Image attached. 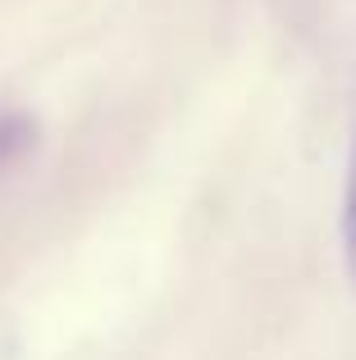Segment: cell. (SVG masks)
<instances>
[{"label": "cell", "mask_w": 356, "mask_h": 360, "mask_svg": "<svg viewBox=\"0 0 356 360\" xmlns=\"http://www.w3.org/2000/svg\"><path fill=\"white\" fill-rule=\"evenodd\" d=\"M32 141H37V123L27 115H0V169L14 165Z\"/></svg>", "instance_id": "6da1fadb"}, {"label": "cell", "mask_w": 356, "mask_h": 360, "mask_svg": "<svg viewBox=\"0 0 356 360\" xmlns=\"http://www.w3.org/2000/svg\"><path fill=\"white\" fill-rule=\"evenodd\" d=\"M343 255H348V278H352V288H356V150H352L348 196H343Z\"/></svg>", "instance_id": "7a4b0ae2"}]
</instances>
